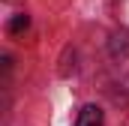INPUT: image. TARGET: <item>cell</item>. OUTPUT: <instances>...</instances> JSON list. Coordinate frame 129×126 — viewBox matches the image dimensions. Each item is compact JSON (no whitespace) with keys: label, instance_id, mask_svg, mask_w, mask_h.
<instances>
[{"label":"cell","instance_id":"6da1fadb","mask_svg":"<svg viewBox=\"0 0 129 126\" xmlns=\"http://www.w3.org/2000/svg\"><path fill=\"white\" fill-rule=\"evenodd\" d=\"M75 126H102V111L96 105H84L78 120H75Z\"/></svg>","mask_w":129,"mask_h":126},{"label":"cell","instance_id":"7a4b0ae2","mask_svg":"<svg viewBox=\"0 0 129 126\" xmlns=\"http://www.w3.org/2000/svg\"><path fill=\"white\" fill-rule=\"evenodd\" d=\"M27 27H30V15H15L9 21V33H24Z\"/></svg>","mask_w":129,"mask_h":126}]
</instances>
